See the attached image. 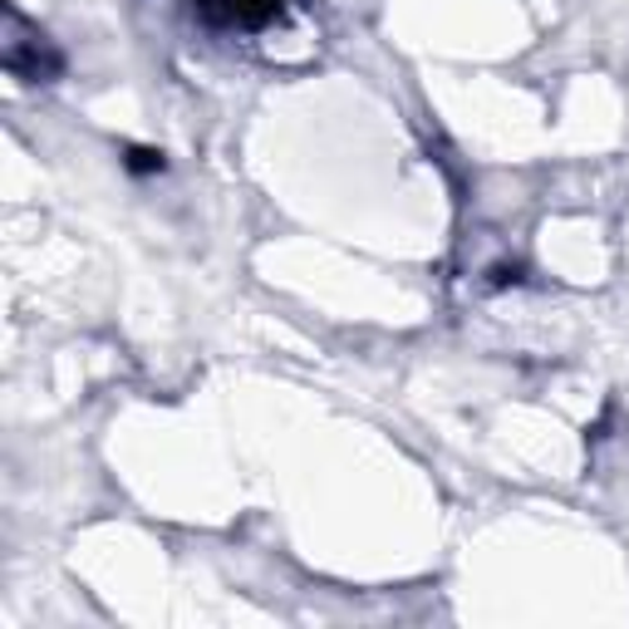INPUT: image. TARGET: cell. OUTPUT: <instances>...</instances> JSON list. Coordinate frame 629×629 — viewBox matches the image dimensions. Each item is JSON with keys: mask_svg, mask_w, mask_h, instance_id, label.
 Segmentation results:
<instances>
[{"mask_svg": "<svg viewBox=\"0 0 629 629\" xmlns=\"http://www.w3.org/2000/svg\"><path fill=\"white\" fill-rule=\"evenodd\" d=\"M6 70L15 80H30V84H45L64 70V60L54 54V45L40 30H25L20 10H10V40H6Z\"/></svg>", "mask_w": 629, "mask_h": 629, "instance_id": "1", "label": "cell"}, {"mask_svg": "<svg viewBox=\"0 0 629 629\" xmlns=\"http://www.w3.org/2000/svg\"><path fill=\"white\" fill-rule=\"evenodd\" d=\"M197 6H202L212 20H222V25L261 30V25H271V20H281L285 0H197Z\"/></svg>", "mask_w": 629, "mask_h": 629, "instance_id": "2", "label": "cell"}, {"mask_svg": "<svg viewBox=\"0 0 629 629\" xmlns=\"http://www.w3.org/2000/svg\"><path fill=\"white\" fill-rule=\"evenodd\" d=\"M128 168H134V172H163V153L134 148V153H128Z\"/></svg>", "mask_w": 629, "mask_h": 629, "instance_id": "3", "label": "cell"}]
</instances>
